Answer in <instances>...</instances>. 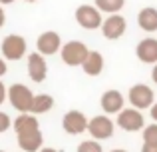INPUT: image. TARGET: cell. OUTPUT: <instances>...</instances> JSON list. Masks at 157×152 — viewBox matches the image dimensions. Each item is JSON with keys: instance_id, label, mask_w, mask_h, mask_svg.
<instances>
[{"instance_id": "1", "label": "cell", "mask_w": 157, "mask_h": 152, "mask_svg": "<svg viewBox=\"0 0 157 152\" xmlns=\"http://www.w3.org/2000/svg\"><path fill=\"white\" fill-rule=\"evenodd\" d=\"M8 100H10L12 108H16L18 112H30L34 94H32V90L26 84L16 82V84H12L8 88Z\"/></svg>"}, {"instance_id": "2", "label": "cell", "mask_w": 157, "mask_h": 152, "mask_svg": "<svg viewBox=\"0 0 157 152\" xmlns=\"http://www.w3.org/2000/svg\"><path fill=\"white\" fill-rule=\"evenodd\" d=\"M60 54H62L64 64H68V66H82L84 60H86V56L90 54V50H88V46H86L84 42H80V40H70V42L62 44Z\"/></svg>"}, {"instance_id": "3", "label": "cell", "mask_w": 157, "mask_h": 152, "mask_svg": "<svg viewBox=\"0 0 157 152\" xmlns=\"http://www.w3.org/2000/svg\"><path fill=\"white\" fill-rule=\"evenodd\" d=\"M76 22L80 24L86 30H96V28H101V10L96 6V4H82V6L76 8Z\"/></svg>"}, {"instance_id": "4", "label": "cell", "mask_w": 157, "mask_h": 152, "mask_svg": "<svg viewBox=\"0 0 157 152\" xmlns=\"http://www.w3.org/2000/svg\"><path fill=\"white\" fill-rule=\"evenodd\" d=\"M115 124L121 130H125V132H137V130H143L145 118H143L141 110H137V108H121L117 112Z\"/></svg>"}, {"instance_id": "5", "label": "cell", "mask_w": 157, "mask_h": 152, "mask_svg": "<svg viewBox=\"0 0 157 152\" xmlns=\"http://www.w3.org/2000/svg\"><path fill=\"white\" fill-rule=\"evenodd\" d=\"M127 100L133 108L137 110H143V108H151V104L155 102V94H153V88L147 84H133L129 88V94H127Z\"/></svg>"}, {"instance_id": "6", "label": "cell", "mask_w": 157, "mask_h": 152, "mask_svg": "<svg viewBox=\"0 0 157 152\" xmlns=\"http://www.w3.org/2000/svg\"><path fill=\"white\" fill-rule=\"evenodd\" d=\"M0 50L6 60H20L26 54V38L20 34H8L0 44Z\"/></svg>"}, {"instance_id": "7", "label": "cell", "mask_w": 157, "mask_h": 152, "mask_svg": "<svg viewBox=\"0 0 157 152\" xmlns=\"http://www.w3.org/2000/svg\"><path fill=\"white\" fill-rule=\"evenodd\" d=\"M115 130V122L109 120L107 114H100V116H94L92 120L88 122V132L92 134V138L96 140H105V138L113 136Z\"/></svg>"}, {"instance_id": "8", "label": "cell", "mask_w": 157, "mask_h": 152, "mask_svg": "<svg viewBox=\"0 0 157 152\" xmlns=\"http://www.w3.org/2000/svg\"><path fill=\"white\" fill-rule=\"evenodd\" d=\"M88 118H86L84 112H80V110H70V112L64 114V118H62V128L66 130L68 134H72V136H78V134L82 132H88Z\"/></svg>"}, {"instance_id": "9", "label": "cell", "mask_w": 157, "mask_h": 152, "mask_svg": "<svg viewBox=\"0 0 157 152\" xmlns=\"http://www.w3.org/2000/svg\"><path fill=\"white\" fill-rule=\"evenodd\" d=\"M125 30H127V22L117 12H115V14H109L104 22H101V34H104L107 40L121 38V36L125 34Z\"/></svg>"}, {"instance_id": "10", "label": "cell", "mask_w": 157, "mask_h": 152, "mask_svg": "<svg viewBox=\"0 0 157 152\" xmlns=\"http://www.w3.org/2000/svg\"><path fill=\"white\" fill-rule=\"evenodd\" d=\"M60 48H62V38H60V34L54 32V30L42 32V34L38 36V40H36V50L44 56L56 54V52H60Z\"/></svg>"}, {"instance_id": "11", "label": "cell", "mask_w": 157, "mask_h": 152, "mask_svg": "<svg viewBox=\"0 0 157 152\" xmlns=\"http://www.w3.org/2000/svg\"><path fill=\"white\" fill-rule=\"evenodd\" d=\"M28 76L32 78V82H44L48 76V64L44 54H40L38 50L28 54Z\"/></svg>"}, {"instance_id": "12", "label": "cell", "mask_w": 157, "mask_h": 152, "mask_svg": "<svg viewBox=\"0 0 157 152\" xmlns=\"http://www.w3.org/2000/svg\"><path fill=\"white\" fill-rule=\"evenodd\" d=\"M135 54H137V58L143 64H155L157 62V38L147 36V38L139 40L137 48H135Z\"/></svg>"}, {"instance_id": "13", "label": "cell", "mask_w": 157, "mask_h": 152, "mask_svg": "<svg viewBox=\"0 0 157 152\" xmlns=\"http://www.w3.org/2000/svg\"><path fill=\"white\" fill-rule=\"evenodd\" d=\"M18 136V146L22 152H38L44 144V134L38 130H32V132H24V134H16Z\"/></svg>"}, {"instance_id": "14", "label": "cell", "mask_w": 157, "mask_h": 152, "mask_svg": "<svg viewBox=\"0 0 157 152\" xmlns=\"http://www.w3.org/2000/svg\"><path fill=\"white\" fill-rule=\"evenodd\" d=\"M100 104L105 114H117L123 108V94L119 90H105L100 98Z\"/></svg>"}, {"instance_id": "15", "label": "cell", "mask_w": 157, "mask_h": 152, "mask_svg": "<svg viewBox=\"0 0 157 152\" xmlns=\"http://www.w3.org/2000/svg\"><path fill=\"white\" fill-rule=\"evenodd\" d=\"M12 128H14L16 134H24V132H32V130H38L40 124H38V118L36 114L32 112H20V116L12 122Z\"/></svg>"}, {"instance_id": "16", "label": "cell", "mask_w": 157, "mask_h": 152, "mask_svg": "<svg viewBox=\"0 0 157 152\" xmlns=\"http://www.w3.org/2000/svg\"><path fill=\"white\" fill-rule=\"evenodd\" d=\"M82 68H84V72L88 76H100L104 72V56H101V52L90 50V54L86 56Z\"/></svg>"}, {"instance_id": "17", "label": "cell", "mask_w": 157, "mask_h": 152, "mask_svg": "<svg viewBox=\"0 0 157 152\" xmlns=\"http://www.w3.org/2000/svg\"><path fill=\"white\" fill-rule=\"evenodd\" d=\"M137 24L145 32H155L157 30V8H153V6L141 8L137 14Z\"/></svg>"}, {"instance_id": "18", "label": "cell", "mask_w": 157, "mask_h": 152, "mask_svg": "<svg viewBox=\"0 0 157 152\" xmlns=\"http://www.w3.org/2000/svg\"><path fill=\"white\" fill-rule=\"evenodd\" d=\"M54 108V98L50 94H36L34 100H32V114H46Z\"/></svg>"}, {"instance_id": "19", "label": "cell", "mask_w": 157, "mask_h": 152, "mask_svg": "<svg viewBox=\"0 0 157 152\" xmlns=\"http://www.w3.org/2000/svg\"><path fill=\"white\" fill-rule=\"evenodd\" d=\"M94 4H96L101 12L115 14V12H119L123 6H125V0H94Z\"/></svg>"}, {"instance_id": "20", "label": "cell", "mask_w": 157, "mask_h": 152, "mask_svg": "<svg viewBox=\"0 0 157 152\" xmlns=\"http://www.w3.org/2000/svg\"><path fill=\"white\" fill-rule=\"evenodd\" d=\"M143 142L145 144H157V124L143 126Z\"/></svg>"}, {"instance_id": "21", "label": "cell", "mask_w": 157, "mask_h": 152, "mask_svg": "<svg viewBox=\"0 0 157 152\" xmlns=\"http://www.w3.org/2000/svg\"><path fill=\"white\" fill-rule=\"evenodd\" d=\"M78 152H104V148L98 140H84L78 146Z\"/></svg>"}, {"instance_id": "22", "label": "cell", "mask_w": 157, "mask_h": 152, "mask_svg": "<svg viewBox=\"0 0 157 152\" xmlns=\"http://www.w3.org/2000/svg\"><path fill=\"white\" fill-rule=\"evenodd\" d=\"M10 126H12L10 116H8L6 112H2V110H0V134H2V132H6V130L10 128Z\"/></svg>"}, {"instance_id": "23", "label": "cell", "mask_w": 157, "mask_h": 152, "mask_svg": "<svg viewBox=\"0 0 157 152\" xmlns=\"http://www.w3.org/2000/svg\"><path fill=\"white\" fill-rule=\"evenodd\" d=\"M8 98V88L2 84V80H0V106H2V102Z\"/></svg>"}, {"instance_id": "24", "label": "cell", "mask_w": 157, "mask_h": 152, "mask_svg": "<svg viewBox=\"0 0 157 152\" xmlns=\"http://www.w3.org/2000/svg\"><path fill=\"white\" fill-rule=\"evenodd\" d=\"M141 152H157V144H145V142H143Z\"/></svg>"}, {"instance_id": "25", "label": "cell", "mask_w": 157, "mask_h": 152, "mask_svg": "<svg viewBox=\"0 0 157 152\" xmlns=\"http://www.w3.org/2000/svg\"><path fill=\"white\" fill-rule=\"evenodd\" d=\"M8 72V66H6V60L4 58H0V76H4Z\"/></svg>"}, {"instance_id": "26", "label": "cell", "mask_w": 157, "mask_h": 152, "mask_svg": "<svg viewBox=\"0 0 157 152\" xmlns=\"http://www.w3.org/2000/svg\"><path fill=\"white\" fill-rule=\"evenodd\" d=\"M149 114H151V118H153V120L157 122V102H153V104H151V108H149Z\"/></svg>"}, {"instance_id": "27", "label": "cell", "mask_w": 157, "mask_h": 152, "mask_svg": "<svg viewBox=\"0 0 157 152\" xmlns=\"http://www.w3.org/2000/svg\"><path fill=\"white\" fill-rule=\"evenodd\" d=\"M4 22H6V12H4V8H2V4H0V28L4 26Z\"/></svg>"}, {"instance_id": "28", "label": "cell", "mask_w": 157, "mask_h": 152, "mask_svg": "<svg viewBox=\"0 0 157 152\" xmlns=\"http://www.w3.org/2000/svg\"><path fill=\"white\" fill-rule=\"evenodd\" d=\"M151 80H153L155 84H157V62L153 64V70H151Z\"/></svg>"}, {"instance_id": "29", "label": "cell", "mask_w": 157, "mask_h": 152, "mask_svg": "<svg viewBox=\"0 0 157 152\" xmlns=\"http://www.w3.org/2000/svg\"><path fill=\"white\" fill-rule=\"evenodd\" d=\"M38 152H58V150H54V148H40Z\"/></svg>"}, {"instance_id": "30", "label": "cell", "mask_w": 157, "mask_h": 152, "mask_svg": "<svg viewBox=\"0 0 157 152\" xmlns=\"http://www.w3.org/2000/svg\"><path fill=\"white\" fill-rule=\"evenodd\" d=\"M14 0H0V4H12Z\"/></svg>"}, {"instance_id": "31", "label": "cell", "mask_w": 157, "mask_h": 152, "mask_svg": "<svg viewBox=\"0 0 157 152\" xmlns=\"http://www.w3.org/2000/svg\"><path fill=\"white\" fill-rule=\"evenodd\" d=\"M109 152H127V150H123V148H113V150H109Z\"/></svg>"}, {"instance_id": "32", "label": "cell", "mask_w": 157, "mask_h": 152, "mask_svg": "<svg viewBox=\"0 0 157 152\" xmlns=\"http://www.w3.org/2000/svg\"><path fill=\"white\" fill-rule=\"evenodd\" d=\"M26 2H36V0H26Z\"/></svg>"}, {"instance_id": "33", "label": "cell", "mask_w": 157, "mask_h": 152, "mask_svg": "<svg viewBox=\"0 0 157 152\" xmlns=\"http://www.w3.org/2000/svg\"><path fill=\"white\" fill-rule=\"evenodd\" d=\"M0 152H4V150H0Z\"/></svg>"}]
</instances>
